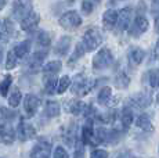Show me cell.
<instances>
[{"label": "cell", "instance_id": "obj_1", "mask_svg": "<svg viewBox=\"0 0 159 158\" xmlns=\"http://www.w3.org/2000/svg\"><path fill=\"white\" fill-rule=\"evenodd\" d=\"M112 63H114V56H112L111 50L109 49H101L93 58V68L97 71H102V69L111 67Z\"/></svg>", "mask_w": 159, "mask_h": 158}, {"label": "cell", "instance_id": "obj_2", "mask_svg": "<svg viewBox=\"0 0 159 158\" xmlns=\"http://www.w3.org/2000/svg\"><path fill=\"white\" fill-rule=\"evenodd\" d=\"M82 43H83L86 51H93L102 43V36H101V33H100L98 29L90 28L83 35V42H82Z\"/></svg>", "mask_w": 159, "mask_h": 158}, {"label": "cell", "instance_id": "obj_3", "mask_svg": "<svg viewBox=\"0 0 159 158\" xmlns=\"http://www.w3.org/2000/svg\"><path fill=\"white\" fill-rule=\"evenodd\" d=\"M94 81L84 78L83 75H78L72 83V92L76 96H86L89 92L94 87Z\"/></svg>", "mask_w": 159, "mask_h": 158}, {"label": "cell", "instance_id": "obj_4", "mask_svg": "<svg viewBox=\"0 0 159 158\" xmlns=\"http://www.w3.org/2000/svg\"><path fill=\"white\" fill-rule=\"evenodd\" d=\"M60 25L65 29H76L78 26L82 25V17L79 16L76 11H66L65 14H62L61 18L58 20Z\"/></svg>", "mask_w": 159, "mask_h": 158}, {"label": "cell", "instance_id": "obj_5", "mask_svg": "<svg viewBox=\"0 0 159 158\" xmlns=\"http://www.w3.org/2000/svg\"><path fill=\"white\" fill-rule=\"evenodd\" d=\"M32 13V0H14L13 3V17L17 20H24Z\"/></svg>", "mask_w": 159, "mask_h": 158}, {"label": "cell", "instance_id": "obj_6", "mask_svg": "<svg viewBox=\"0 0 159 158\" xmlns=\"http://www.w3.org/2000/svg\"><path fill=\"white\" fill-rule=\"evenodd\" d=\"M50 151H51V143L44 140V139H40L32 147L30 158H50Z\"/></svg>", "mask_w": 159, "mask_h": 158}, {"label": "cell", "instance_id": "obj_7", "mask_svg": "<svg viewBox=\"0 0 159 158\" xmlns=\"http://www.w3.org/2000/svg\"><path fill=\"white\" fill-rule=\"evenodd\" d=\"M46 56H47V50H38L35 54H32V56L26 60L25 69H28L32 74L39 71V68L42 67V63H43V60L46 58Z\"/></svg>", "mask_w": 159, "mask_h": 158}, {"label": "cell", "instance_id": "obj_8", "mask_svg": "<svg viewBox=\"0 0 159 158\" xmlns=\"http://www.w3.org/2000/svg\"><path fill=\"white\" fill-rule=\"evenodd\" d=\"M15 135H17V137L20 139L21 142H26V140H30V139L35 137L36 130L30 123H28L24 119H21L20 123H18V126H17V133H15Z\"/></svg>", "mask_w": 159, "mask_h": 158}, {"label": "cell", "instance_id": "obj_9", "mask_svg": "<svg viewBox=\"0 0 159 158\" xmlns=\"http://www.w3.org/2000/svg\"><path fill=\"white\" fill-rule=\"evenodd\" d=\"M148 28H149L148 20H147L144 16L139 14V16L134 18L133 24H131V26H130V35H133V36H140V35H143V33H144Z\"/></svg>", "mask_w": 159, "mask_h": 158}, {"label": "cell", "instance_id": "obj_10", "mask_svg": "<svg viewBox=\"0 0 159 158\" xmlns=\"http://www.w3.org/2000/svg\"><path fill=\"white\" fill-rule=\"evenodd\" d=\"M39 105H40V99L35 95H26L25 100H24V110L26 112V117L32 118L35 117L36 111H38Z\"/></svg>", "mask_w": 159, "mask_h": 158}, {"label": "cell", "instance_id": "obj_11", "mask_svg": "<svg viewBox=\"0 0 159 158\" xmlns=\"http://www.w3.org/2000/svg\"><path fill=\"white\" fill-rule=\"evenodd\" d=\"M82 143L84 144H91V146H97L98 142L96 139V129L93 128V123H91V119L89 118L87 123L83 126L82 129Z\"/></svg>", "mask_w": 159, "mask_h": 158}, {"label": "cell", "instance_id": "obj_12", "mask_svg": "<svg viewBox=\"0 0 159 158\" xmlns=\"http://www.w3.org/2000/svg\"><path fill=\"white\" fill-rule=\"evenodd\" d=\"M131 14H133V10L130 7H125L120 10L118 17V28L119 31H126L127 28H130L131 25Z\"/></svg>", "mask_w": 159, "mask_h": 158}, {"label": "cell", "instance_id": "obj_13", "mask_svg": "<svg viewBox=\"0 0 159 158\" xmlns=\"http://www.w3.org/2000/svg\"><path fill=\"white\" fill-rule=\"evenodd\" d=\"M39 22H40V16L32 11L29 16H26L24 20H21V28H22L24 31L30 32L39 25Z\"/></svg>", "mask_w": 159, "mask_h": 158}, {"label": "cell", "instance_id": "obj_14", "mask_svg": "<svg viewBox=\"0 0 159 158\" xmlns=\"http://www.w3.org/2000/svg\"><path fill=\"white\" fill-rule=\"evenodd\" d=\"M0 137L6 144H11L15 139V130L14 128L7 122H2L0 123Z\"/></svg>", "mask_w": 159, "mask_h": 158}, {"label": "cell", "instance_id": "obj_15", "mask_svg": "<svg viewBox=\"0 0 159 158\" xmlns=\"http://www.w3.org/2000/svg\"><path fill=\"white\" fill-rule=\"evenodd\" d=\"M87 110L89 105L82 101H78V100H71V101H68V105H66V111L73 115H86Z\"/></svg>", "mask_w": 159, "mask_h": 158}, {"label": "cell", "instance_id": "obj_16", "mask_svg": "<svg viewBox=\"0 0 159 158\" xmlns=\"http://www.w3.org/2000/svg\"><path fill=\"white\" fill-rule=\"evenodd\" d=\"M127 57H129L130 65L137 67V65H140V64L143 63V60H144L145 51L143 50V49H140V47H133V49H130V50H129Z\"/></svg>", "mask_w": 159, "mask_h": 158}, {"label": "cell", "instance_id": "obj_17", "mask_svg": "<svg viewBox=\"0 0 159 158\" xmlns=\"http://www.w3.org/2000/svg\"><path fill=\"white\" fill-rule=\"evenodd\" d=\"M127 101H130L134 107L137 108H145L151 104V97H149L147 93H139V95L133 96L131 99H129Z\"/></svg>", "mask_w": 159, "mask_h": 158}, {"label": "cell", "instance_id": "obj_18", "mask_svg": "<svg viewBox=\"0 0 159 158\" xmlns=\"http://www.w3.org/2000/svg\"><path fill=\"white\" fill-rule=\"evenodd\" d=\"M118 17L119 13L115 10H107L102 16V24L107 29H112L118 24Z\"/></svg>", "mask_w": 159, "mask_h": 158}, {"label": "cell", "instance_id": "obj_19", "mask_svg": "<svg viewBox=\"0 0 159 158\" xmlns=\"http://www.w3.org/2000/svg\"><path fill=\"white\" fill-rule=\"evenodd\" d=\"M69 47H71V38H69V36H64V38H61L60 40H58L54 50H56V53L60 54V56H65V54L68 53Z\"/></svg>", "mask_w": 159, "mask_h": 158}, {"label": "cell", "instance_id": "obj_20", "mask_svg": "<svg viewBox=\"0 0 159 158\" xmlns=\"http://www.w3.org/2000/svg\"><path fill=\"white\" fill-rule=\"evenodd\" d=\"M136 125L139 126L140 129L145 130V132H152V130H154L152 122H151V119H149V117L147 114L139 115V118H137V121H136Z\"/></svg>", "mask_w": 159, "mask_h": 158}, {"label": "cell", "instance_id": "obj_21", "mask_svg": "<svg viewBox=\"0 0 159 158\" xmlns=\"http://www.w3.org/2000/svg\"><path fill=\"white\" fill-rule=\"evenodd\" d=\"M43 82H44V90H46L47 95H53V93L57 90L58 81L54 75H46Z\"/></svg>", "mask_w": 159, "mask_h": 158}, {"label": "cell", "instance_id": "obj_22", "mask_svg": "<svg viewBox=\"0 0 159 158\" xmlns=\"http://www.w3.org/2000/svg\"><path fill=\"white\" fill-rule=\"evenodd\" d=\"M61 68H62V63L58 61V60H53L43 67V72L44 75H56L57 72H60Z\"/></svg>", "mask_w": 159, "mask_h": 158}, {"label": "cell", "instance_id": "obj_23", "mask_svg": "<svg viewBox=\"0 0 159 158\" xmlns=\"http://www.w3.org/2000/svg\"><path fill=\"white\" fill-rule=\"evenodd\" d=\"M13 50H14V53L17 54L18 58H22V57H25L26 54L29 53V50H30V40L21 42V43H18L17 46L13 49Z\"/></svg>", "mask_w": 159, "mask_h": 158}, {"label": "cell", "instance_id": "obj_24", "mask_svg": "<svg viewBox=\"0 0 159 158\" xmlns=\"http://www.w3.org/2000/svg\"><path fill=\"white\" fill-rule=\"evenodd\" d=\"M133 119H134V117H133V110H131L130 107H125L123 108V111H122V115H120V121H122V125H123L125 129H127L131 123H133Z\"/></svg>", "mask_w": 159, "mask_h": 158}, {"label": "cell", "instance_id": "obj_25", "mask_svg": "<svg viewBox=\"0 0 159 158\" xmlns=\"http://www.w3.org/2000/svg\"><path fill=\"white\" fill-rule=\"evenodd\" d=\"M111 96H112V90L109 86H104L101 90H100L98 93V97H97V100H98V103L101 105H107L109 103V100H111Z\"/></svg>", "mask_w": 159, "mask_h": 158}, {"label": "cell", "instance_id": "obj_26", "mask_svg": "<svg viewBox=\"0 0 159 158\" xmlns=\"http://www.w3.org/2000/svg\"><path fill=\"white\" fill-rule=\"evenodd\" d=\"M0 32H2V36L3 38H10L11 35H13L14 32V25L13 22H11V20H4L2 24H0Z\"/></svg>", "mask_w": 159, "mask_h": 158}, {"label": "cell", "instance_id": "obj_27", "mask_svg": "<svg viewBox=\"0 0 159 158\" xmlns=\"http://www.w3.org/2000/svg\"><path fill=\"white\" fill-rule=\"evenodd\" d=\"M60 111H61V107L57 101H47V104H46V114H47V117L56 118L60 115Z\"/></svg>", "mask_w": 159, "mask_h": 158}, {"label": "cell", "instance_id": "obj_28", "mask_svg": "<svg viewBox=\"0 0 159 158\" xmlns=\"http://www.w3.org/2000/svg\"><path fill=\"white\" fill-rule=\"evenodd\" d=\"M21 100H22V93H21L20 89L15 87V89H13V92L10 93V96H8V105L15 108L17 105H20Z\"/></svg>", "mask_w": 159, "mask_h": 158}, {"label": "cell", "instance_id": "obj_29", "mask_svg": "<svg viewBox=\"0 0 159 158\" xmlns=\"http://www.w3.org/2000/svg\"><path fill=\"white\" fill-rule=\"evenodd\" d=\"M115 83H116V86L120 87V89H126V87L129 86V83H130V78H129V75H127L125 71H120L118 75H116Z\"/></svg>", "mask_w": 159, "mask_h": 158}, {"label": "cell", "instance_id": "obj_30", "mask_svg": "<svg viewBox=\"0 0 159 158\" xmlns=\"http://www.w3.org/2000/svg\"><path fill=\"white\" fill-rule=\"evenodd\" d=\"M148 83L152 89H157L159 87V69H152L148 72Z\"/></svg>", "mask_w": 159, "mask_h": 158}, {"label": "cell", "instance_id": "obj_31", "mask_svg": "<svg viewBox=\"0 0 159 158\" xmlns=\"http://www.w3.org/2000/svg\"><path fill=\"white\" fill-rule=\"evenodd\" d=\"M84 51H86V49H84L83 43H78V44H76L75 51H73L72 57H71V58H69V64H71V65H72V63H75L76 60H79V58H80V57L84 54Z\"/></svg>", "mask_w": 159, "mask_h": 158}, {"label": "cell", "instance_id": "obj_32", "mask_svg": "<svg viewBox=\"0 0 159 158\" xmlns=\"http://www.w3.org/2000/svg\"><path fill=\"white\" fill-rule=\"evenodd\" d=\"M71 86V79H69V77H62L60 79V81H58V85H57V93H64L65 92L66 89H68V87Z\"/></svg>", "mask_w": 159, "mask_h": 158}, {"label": "cell", "instance_id": "obj_33", "mask_svg": "<svg viewBox=\"0 0 159 158\" xmlns=\"http://www.w3.org/2000/svg\"><path fill=\"white\" fill-rule=\"evenodd\" d=\"M38 43L43 47H47L48 44L51 43V38H50V33H47L46 31H40L38 33Z\"/></svg>", "mask_w": 159, "mask_h": 158}, {"label": "cell", "instance_id": "obj_34", "mask_svg": "<svg viewBox=\"0 0 159 158\" xmlns=\"http://www.w3.org/2000/svg\"><path fill=\"white\" fill-rule=\"evenodd\" d=\"M17 54L14 53V50H10L7 54V58H6V68L7 69H13L17 67Z\"/></svg>", "mask_w": 159, "mask_h": 158}, {"label": "cell", "instance_id": "obj_35", "mask_svg": "<svg viewBox=\"0 0 159 158\" xmlns=\"http://www.w3.org/2000/svg\"><path fill=\"white\" fill-rule=\"evenodd\" d=\"M11 82H13V78H11L10 75H7V77L3 79V82L0 83V96L7 95L8 89H10V86H11Z\"/></svg>", "mask_w": 159, "mask_h": 158}, {"label": "cell", "instance_id": "obj_36", "mask_svg": "<svg viewBox=\"0 0 159 158\" xmlns=\"http://www.w3.org/2000/svg\"><path fill=\"white\" fill-rule=\"evenodd\" d=\"M53 158H69V154L64 147L58 146V147H56V150H54Z\"/></svg>", "mask_w": 159, "mask_h": 158}, {"label": "cell", "instance_id": "obj_37", "mask_svg": "<svg viewBox=\"0 0 159 158\" xmlns=\"http://www.w3.org/2000/svg\"><path fill=\"white\" fill-rule=\"evenodd\" d=\"M90 158H108V151L101 150V148H96L91 151Z\"/></svg>", "mask_w": 159, "mask_h": 158}, {"label": "cell", "instance_id": "obj_38", "mask_svg": "<svg viewBox=\"0 0 159 158\" xmlns=\"http://www.w3.org/2000/svg\"><path fill=\"white\" fill-rule=\"evenodd\" d=\"M93 8H94V6L91 3V0H83V3H82V11H83V14H90L93 11Z\"/></svg>", "mask_w": 159, "mask_h": 158}, {"label": "cell", "instance_id": "obj_39", "mask_svg": "<svg viewBox=\"0 0 159 158\" xmlns=\"http://www.w3.org/2000/svg\"><path fill=\"white\" fill-rule=\"evenodd\" d=\"M151 13H152V16L155 17V20L159 18V0H154V2H152Z\"/></svg>", "mask_w": 159, "mask_h": 158}, {"label": "cell", "instance_id": "obj_40", "mask_svg": "<svg viewBox=\"0 0 159 158\" xmlns=\"http://www.w3.org/2000/svg\"><path fill=\"white\" fill-rule=\"evenodd\" d=\"M83 157H84L83 147H82V144H78V147H76V151H75V157H73V158H83Z\"/></svg>", "mask_w": 159, "mask_h": 158}, {"label": "cell", "instance_id": "obj_41", "mask_svg": "<svg viewBox=\"0 0 159 158\" xmlns=\"http://www.w3.org/2000/svg\"><path fill=\"white\" fill-rule=\"evenodd\" d=\"M115 158H136V157H134L131 153H129V151H123V153H118V154H116Z\"/></svg>", "mask_w": 159, "mask_h": 158}, {"label": "cell", "instance_id": "obj_42", "mask_svg": "<svg viewBox=\"0 0 159 158\" xmlns=\"http://www.w3.org/2000/svg\"><path fill=\"white\" fill-rule=\"evenodd\" d=\"M2 114L4 115V118H6V115H11V117H14L15 112H10L8 110H6V108H2Z\"/></svg>", "mask_w": 159, "mask_h": 158}, {"label": "cell", "instance_id": "obj_43", "mask_svg": "<svg viewBox=\"0 0 159 158\" xmlns=\"http://www.w3.org/2000/svg\"><path fill=\"white\" fill-rule=\"evenodd\" d=\"M155 57H158L159 58V40H158V43H157V46H155Z\"/></svg>", "mask_w": 159, "mask_h": 158}, {"label": "cell", "instance_id": "obj_44", "mask_svg": "<svg viewBox=\"0 0 159 158\" xmlns=\"http://www.w3.org/2000/svg\"><path fill=\"white\" fill-rule=\"evenodd\" d=\"M6 2H7V0H0V10H3V7L6 6Z\"/></svg>", "mask_w": 159, "mask_h": 158}, {"label": "cell", "instance_id": "obj_45", "mask_svg": "<svg viewBox=\"0 0 159 158\" xmlns=\"http://www.w3.org/2000/svg\"><path fill=\"white\" fill-rule=\"evenodd\" d=\"M3 61V49L0 47V63Z\"/></svg>", "mask_w": 159, "mask_h": 158}, {"label": "cell", "instance_id": "obj_46", "mask_svg": "<svg viewBox=\"0 0 159 158\" xmlns=\"http://www.w3.org/2000/svg\"><path fill=\"white\" fill-rule=\"evenodd\" d=\"M66 2H68V3H73V2H75V0H66Z\"/></svg>", "mask_w": 159, "mask_h": 158}, {"label": "cell", "instance_id": "obj_47", "mask_svg": "<svg viewBox=\"0 0 159 158\" xmlns=\"http://www.w3.org/2000/svg\"><path fill=\"white\" fill-rule=\"evenodd\" d=\"M0 38H2V32H0Z\"/></svg>", "mask_w": 159, "mask_h": 158}, {"label": "cell", "instance_id": "obj_48", "mask_svg": "<svg viewBox=\"0 0 159 158\" xmlns=\"http://www.w3.org/2000/svg\"><path fill=\"white\" fill-rule=\"evenodd\" d=\"M158 101H159V95H158Z\"/></svg>", "mask_w": 159, "mask_h": 158}]
</instances>
